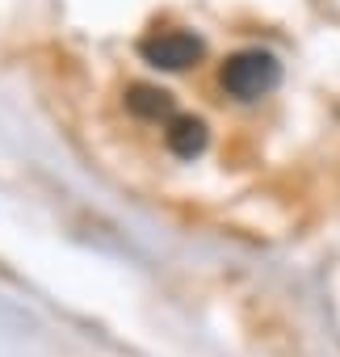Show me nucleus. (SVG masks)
<instances>
[{
  "instance_id": "20e7f679",
  "label": "nucleus",
  "mask_w": 340,
  "mask_h": 357,
  "mask_svg": "<svg viewBox=\"0 0 340 357\" xmlns=\"http://www.w3.org/2000/svg\"><path fill=\"white\" fill-rule=\"evenodd\" d=\"M126 109L134 118H143V122H160V118L173 114V97L164 89H155V84H130L126 89Z\"/></svg>"
},
{
  "instance_id": "f257e3e1",
  "label": "nucleus",
  "mask_w": 340,
  "mask_h": 357,
  "mask_svg": "<svg viewBox=\"0 0 340 357\" xmlns=\"http://www.w3.org/2000/svg\"><path fill=\"white\" fill-rule=\"evenodd\" d=\"M281 80V63L269 55V51H240L223 63L219 72V84L235 97V101H256L265 93H273Z\"/></svg>"
},
{
  "instance_id": "7ed1b4c3",
  "label": "nucleus",
  "mask_w": 340,
  "mask_h": 357,
  "mask_svg": "<svg viewBox=\"0 0 340 357\" xmlns=\"http://www.w3.org/2000/svg\"><path fill=\"white\" fill-rule=\"evenodd\" d=\"M164 143H168V151H173V155H181V160H194V155H202V151H206V122H202V118H190V114H181V118H173V122H168V130H164Z\"/></svg>"
},
{
  "instance_id": "f03ea898",
  "label": "nucleus",
  "mask_w": 340,
  "mask_h": 357,
  "mask_svg": "<svg viewBox=\"0 0 340 357\" xmlns=\"http://www.w3.org/2000/svg\"><path fill=\"white\" fill-rule=\"evenodd\" d=\"M139 55L151 63V68H164V72H185L202 59V38L198 34H185V30H155L139 43Z\"/></svg>"
}]
</instances>
